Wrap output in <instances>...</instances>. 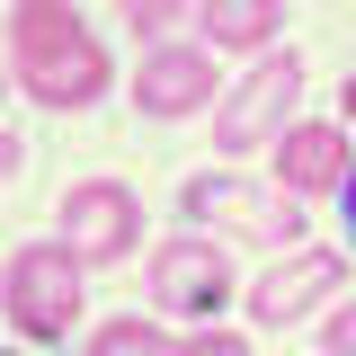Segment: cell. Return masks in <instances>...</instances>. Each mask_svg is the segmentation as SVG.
I'll list each match as a JSON object with an SVG mask.
<instances>
[{
	"mask_svg": "<svg viewBox=\"0 0 356 356\" xmlns=\"http://www.w3.org/2000/svg\"><path fill=\"white\" fill-rule=\"evenodd\" d=\"M9 63H18V81H27L36 107H89V98H107V44L89 36L63 0H27L9 18Z\"/></svg>",
	"mask_w": 356,
	"mask_h": 356,
	"instance_id": "1",
	"label": "cell"
},
{
	"mask_svg": "<svg viewBox=\"0 0 356 356\" xmlns=\"http://www.w3.org/2000/svg\"><path fill=\"white\" fill-rule=\"evenodd\" d=\"M81 250L72 241H27L18 259H9V321H18V339H36V348H54V339H72V321H81Z\"/></svg>",
	"mask_w": 356,
	"mask_h": 356,
	"instance_id": "2",
	"label": "cell"
},
{
	"mask_svg": "<svg viewBox=\"0 0 356 356\" xmlns=\"http://www.w3.org/2000/svg\"><path fill=\"white\" fill-rule=\"evenodd\" d=\"M294 98H303V54H294V44H285V54H259L250 81L214 107V152H259V143L276 152L285 125H294Z\"/></svg>",
	"mask_w": 356,
	"mask_h": 356,
	"instance_id": "3",
	"label": "cell"
},
{
	"mask_svg": "<svg viewBox=\"0 0 356 356\" xmlns=\"http://www.w3.org/2000/svg\"><path fill=\"white\" fill-rule=\"evenodd\" d=\"M178 214L222 222L241 241H267V250H294L303 241V214L285 205V187H241V178H187L178 187Z\"/></svg>",
	"mask_w": 356,
	"mask_h": 356,
	"instance_id": "4",
	"label": "cell"
},
{
	"mask_svg": "<svg viewBox=\"0 0 356 356\" xmlns=\"http://www.w3.org/2000/svg\"><path fill=\"white\" fill-rule=\"evenodd\" d=\"M63 241H72L81 259H125L134 241H143L134 187H116V178H81V187L63 196Z\"/></svg>",
	"mask_w": 356,
	"mask_h": 356,
	"instance_id": "5",
	"label": "cell"
},
{
	"mask_svg": "<svg viewBox=\"0 0 356 356\" xmlns=\"http://www.w3.org/2000/svg\"><path fill=\"white\" fill-rule=\"evenodd\" d=\"M134 107L143 116H196L214 107V54L205 44H143V72H134Z\"/></svg>",
	"mask_w": 356,
	"mask_h": 356,
	"instance_id": "6",
	"label": "cell"
},
{
	"mask_svg": "<svg viewBox=\"0 0 356 356\" xmlns=\"http://www.w3.org/2000/svg\"><path fill=\"white\" fill-rule=\"evenodd\" d=\"M330 285H348V259L339 250H294V259H276L250 285V312H259L267 330H285V321H303L312 303H330Z\"/></svg>",
	"mask_w": 356,
	"mask_h": 356,
	"instance_id": "7",
	"label": "cell"
},
{
	"mask_svg": "<svg viewBox=\"0 0 356 356\" xmlns=\"http://www.w3.org/2000/svg\"><path fill=\"white\" fill-rule=\"evenodd\" d=\"M152 294L170 312H222V294H232L222 241H161L152 250Z\"/></svg>",
	"mask_w": 356,
	"mask_h": 356,
	"instance_id": "8",
	"label": "cell"
},
{
	"mask_svg": "<svg viewBox=\"0 0 356 356\" xmlns=\"http://www.w3.org/2000/svg\"><path fill=\"white\" fill-rule=\"evenodd\" d=\"M348 178V134L339 125H285V143H276V187L285 196H321V187H339Z\"/></svg>",
	"mask_w": 356,
	"mask_h": 356,
	"instance_id": "9",
	"label": "cell"
},
{
	"mask_svg": "<svg viewBox=\"0 0 356 356\" xmlns=\"http://www.w3.org/2000/svg\"><path fill=\"white\" fill-rule=\"evenodd\" d=\"M196 27H205V44H267L276 36V0H205Z\"/></svg>",
	"mask_w": 356,
	"mask_h": 356,
	"instance_id": "10",
	"label": "cell"
},
{
	"mask_svg": "<svg viewBox=\"0 0 356 356\" xmlns=\"http://www.w3.org/2000/svg\"><path fill=\"white\" fill-rule=\"evenodd\" d=\"M89 356H178V348L143 321V312H125V321H107V330L89 339Z\"/></svg>",
	"mask_w": 356,
	"mask_h": 356,
	"instance_id": "11",
	"label": "cell"
},
{
	"mask_svg": "<svg viewBox=\"0 0 356 356\" xmlns=\"http://www.w3.org/2000/svg\"><path fill=\"white\" fill-rule=\"evenodd\" d=\"M187 18H196L187 0H134V27H143V36H161V44H170V27H187Z\"/></svg>",
	"mask_w": 356,
	"mask_h": 356,
	"instance_id": "12",
	"label": "cell"
},
{
	"mask_svg": "<svg viewBox=\"0 0 356 356\" xmlns=\"http://www.w3.org/2000/svg\"><path fill=\"white\" fill-rule=\"evenodd\" d=\"M178 356H250V339H232V330H196V339H178Z\"/></svg>",
	"mask_w": 356,
	"mask_h": 356,
	"instance_id": "13",
	"label": "cell"
},
{
	"mask_svg": "<svg viewBox=\"0 0 356 356\" xmlns=\"http://www.w3.org/2000/svg\"><path fill=\"white\" fill-rule=\"evenodd\" d=\"M321 356H356V303L330 312V330H321Z\"/></svg>",
	"mask_w": 356,
	"mask_h": 356,
	"instance_id": "14",
	"label": "cell"
},
{
	"mask_svg": "<svg viewBox=\"0 0 356 356\" xmlns=\"http://www.w3.org/2000/svg\"><path fill=\"white\" fill-rule=\"evenodd\" d=\"M339 196H348V241H356V161H348V178H339Z\"/></svg>",
	"mask_w": 356,
	"mask_h": 356,
	"instance_id": "15",
	"label": "cell"
},
{
	"mask_svg": "<svg viewBox=\"0 0 356 356\" xmlns=\"http://www.w3.org/2000/svg\"><path fill=\"white\" fill-rule=\"evenodd\" d=\"M339 107H348V125H356V72H348V89H339Z\"/></svg>",
	"mask_w": 356,
	"mask_h": 356,
	"instance_id": "16",
	"label": "cell"
}]
</instances>
